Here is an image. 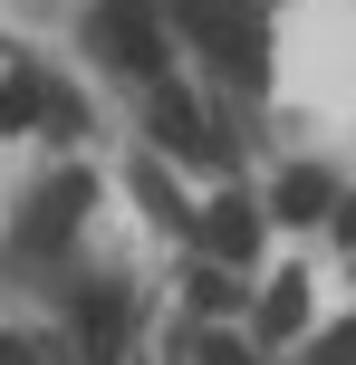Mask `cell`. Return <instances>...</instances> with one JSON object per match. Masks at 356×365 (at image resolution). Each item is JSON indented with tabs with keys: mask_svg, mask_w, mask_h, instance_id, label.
<instances>
[{
	"mask_svg": "<svg viewBox=\"0 0 356 365\" xmlns=\"http://www.w3.org/2000/svg\"><path fill=\"white\" fill-rule=\"evenodd\" d=\"M87 38H96V58L126 68V77H154V68H164V29H154L145 0H96V10H87Z\"/></svg>",
	"mask_w": 356,
	"mask_h": 365,
	"instance_id": "1",
	"label": "cell"
},
{
	"mask_svg": "<svg viewBox=\"0 0 356 365\" xmlns=\"http://www.w3.org/2000/svg\"><path fill=\"white\" fill-rule=\"evenodd\" d=\"M203 250H212V269H250V250H260V212H250L241 192H222L203 212Z\"/></svg>",
	"mask_w": 356,
	"mask_h": 365,
	"instance_id": "2",
	"label": "cell"
},
{
	"mask_svg": "<svg viewBox=\"0 0 356 365\" xmlns=\"http://www.w3.org/2000/svg\"><path fill=\"white\" fill-rule=\"evenodd\" d=\"M183 19L231 58V68H260V19H250V10H231V0H183Z\"/></svg>",
	"mask_w": 356,
	"mask_h": 365,
	"instance_id": "3",
	"label": "cell"
},
{
	"mask_svg": "<svg viewBox=\"0 0 356 365\" xmlns=\"http://www.w3.org/2000/svg\"><path fill=\"white\" fill-rule=\"evenodd\" d=\"M87 192H96L87 173H58L49 192H39V212H29V250H58V240L77 231V212H87Z\"/></svg>",
	"mask_w": 356,
	"mask_h": 365,
	"instance_id": "4",
	"label": "cell"
},
{
	"mask_svg": "<svg viewBox=\"0 0 356 365\" xmlns=\"http://www.w3.org/2000/svg\"><path fill=\"white\" fill-rule=\"evenodd\" d=\"M77 346H87L96 365L126 346V298H116V289H87V298H77Z\"/></svg>",
	"mask_w": 356,
	"mask_h": 365,
	"instance_id": "5",
	"label": "cell"
},
{
	"mask_svg": "<svg viewBox=\"0 0 356 365\" xmlns=\"http://www.w3.org/2000/svg\"><path fill=\"white\" fill-rule=\"evenodd\" d=\"M154 135H164V145L173 154H183V164H203V154H212V125H203V106H193V96H154Z\"/></svg>",
	"mask_w": 356,
	"mask_h": 365,
	"instance_id": "6",
	"label": "cell"
},
{
	"mask_svg": "<svg viewBox=\"0 0 356 365\" xmlns=\"http://www.w3.org/2000/svg\"><path fill=\"white\" fill-rule=\"evenodd\" d=\"M39 115H49V77H39V68H10V77H0V135L39 125Z\"/></svg>",
	"mask_w": 356,
	"mask_h": 365,
	"instance_id": "7",
	"label": "cell"
},
{
	"mask_svg": "<svg viewBox=\"0 0 356 365\" xmlns=\"http://www.w3.org/2000/svg\"><path fill=\"white\" fill-rule=\"evenodd\" d=\"M280 212H289V221H318V212H337V182H327L318 164L280 173Z\"/></svg>",
	"mask_w": 356,
	"mask_h": 365,
	"instance_id": "8",
	"label": "cell"
},
{
	"mask_svg": "<svg viewBox=\"0 0 356 365\" xmlns=\"http://www.w3.org/2000/svg\"><path fill=\"white\" fill-rule=\"evenodd\" d=\"M260 327H270V336H299V327H308V279H299V269H289V279H270Z\"/></svg>",
	"mask_w": 356,
	"mask_h": 365,
	"instance_id": "9",
	"label": "cell"
},
{
	"mask_svg": "<svg viewBox=\"0 0 356 365\" xmlns=\"http://www.w3.org/2000/svg\"><path fill=\"white\" fill-rule=\"evenodd\" d=\"M193 298H203V308H231L241 289H231V269H212V259H203V269H193Z\"/></svg>",
	"mask_w": 356,
	"mask_h": 365,
	"instance_id": "10",
	"label": "cell"
},
{
	"mask_svg": "<svg viewBox=\"0 0 356 365\" xmlns=\"http://www.w3.org/2000/svg\"><path fill=\"white\" fill-rule=\"evenodd\" d=\"M203 365H250V346L241 336H203Z\"/></svg>",
	"mask_w": 356,
	"mask_h": 365,
	"instance_id": "11",
	"label": "cell"
},
{
	"mask_svg": "<svg viewBox=\"0 0 356 365\" xmlns=\"http://www.w3.org/2000/svg\"><path fill=\"white\" fill-rule=\"evenodd\" d=\"M0 365H39V346H19V336H0Z\"/></svg>",
	"mask_w": 356,
	"mask_h": 365,
	"instance_id": "12",
	"label": "cell"
}]
</instances>
